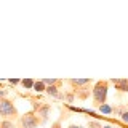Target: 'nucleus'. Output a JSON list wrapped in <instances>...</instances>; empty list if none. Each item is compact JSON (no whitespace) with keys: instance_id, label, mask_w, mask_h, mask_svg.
<instances>
[{"instance_id":"1","label":"nucleus","mask_w":128,"mask_h":128,"mask_svg":"<svg viewBox=\"0 0 128 128\" xmlns=\"http://www.w3.org/2000/svg\"><path fill=\"white\" fill-rule=\"evenodd\" d=\"M107 91H109V82L107 80H98L91 88V96H93V104L96 107L106 104Z\"/></svg>"},{"instance_id":"2","label":"nucleus","mask_w":128,"mask_h":128,"mask_svg":"<svg viewBox=\"0 0 128 128\" xmlns=\"http://www.w3.org/2000/svg\"><path fill=\"white\" fill-rule=\"evenodd\" d=\"M0 115H2L5 120H11L14 122L16 118H19L18 109H16L14 102L8 98H2L0 99Z\"/></svg>"},{"instance_id":"3","label":"nucleus","mask_w":128,"mask_h":128,"mask_svg":"<svg viewBox=\"0 0 128 128\" xmlns=\"http://www.w3.org/2000/svg\"><path fill=\"white\" fill-rule=\"evenodd\" d=\"M18 120H19V126L21 128H37L40 125V122H38V118H37L34 110H29L26 114L19 115Z\"/></svg>"},{"instance_id":"4","label":"nucleus","mask_w":128,"mask_h":128,"mask_svg":"<svg viewBox=\"0 0 128 128\" xmlns=\"http://www.w3.org/2000/svg\"><path fill=\"white\" fill-rule=\"evenodd\" d=\"M50 109H51L50 104L42 102V104H40V107H38L37 110H35V115H37V118H38V122H40V123H45L46 120H48V114H50Z\"/></svg>"},{"instance_id":"5","label":"nucleus","mask_w":128,"mask_h":128,"mask_svg":"<svg viewBox=\"0 0 128 128\" xmlns=\"http://www.w3.org/2000/svg\"><path fill=\"white\" fill-rule=\"evenodd\" d=\"M67 83L72 86V91H74V90H77V88H80V86H85V85L93 83V78H69Z\"/></svg>"},{"instance_id":"6","label":"nucleus","mask_w":128,"mask_h":128,"mask_svg":"<svg viewBox=\"0 0 128 128\" xmlns=\"http://www.w3.org/2000/svg\"><path fill=\"white\" fill-rule=\"evenodd\" d=\"M110 83L115 86V90L122 91V93H128V78H112Z\"/></svg>"},{"instance_id":"7","label":"nucleus","mask_w":128,"mask_h":128,"mask_svg":"<svg viewBox=\"0 0 128 128\" xmlns=\"http://www.w3.org/2000/svg\"><path fill=\"white\" fill-rule=\"evenodd\" d=\"M90 90H91V83L90 85H85V86H80V88H77V90H74V94L77 96L78 99H86L88 96H90Z\"/></svg>"},{"instance_id":"8","label":"nucleus","mask_w":128,"mask_h":128,"mask_svg":"<svg viewBox=\"0 0 128 128\" xmlns=\"http://www.w3.org/2000/svg\"><path fill=\"white\" fill-rule=\"evenodd\" d=\"M45 93L50 94V96H53V98L62 99V94H61V91H59V86H56V85H53V86H46Z\"/></svg>"},{"instance_id":"9","label":"nucleus","mask_w":128,"mask_h":128,"mask_svg":"<svg viewBox=\"0 0 128 128\" xmlns=\"http://www.w3.org/2000/svg\"><path fill=\"white\" fill-rule=\"evenodd\" d=\"M32 90H34V91H37V93H43V91L46 90V86L43 85V82H42V80H37V82L34 83V86H32Z\"/></svg>"},{"instance_id":"10","label":"nucleus","mask_w":128,"mask_h":128,"mask_svg":"<svg viewBox=\"0 0 128 128\" xmlns=\"http://www.w3.org/2000/svg\"><path fill=\"white\" fill-rule=\"evenodd\" d=\"M34 83H35V80H32V78H24V80H21V85L26 88V90H32Z\"/></svg>"},{"instance_id":"11","label":"nucleus","mask_w":128,"mask_h":128,"mask_svg":"<svg viewBox=\"0 0 128 128\" xmlns=\"http://www.w3.org/2000/svg\"><path fill=\"white\" fill-rule=\"evenodd\" d=\"M0 128H14V122L11 120H0Z\"/></svg>"},{"instance_id":"12","label":"nucleus","mask_w":128,"mask_h":128,"mask_svg":"<svg viewBox=\"0 0 128 128\" xmlns=\"http://www.w3.org/2000/svg\"><path fill=\"white\" fill-rule=\"evenodd\" d=\"M62 99H67V102H74V99H75V94H74V91H69V93L62 94Z\"/></svg>"},{"instance_id":"13","label":"nucleus","mask_w":128,"mask_h":128,"mask_svg":"<svg viewBox=\"0 0 128 128\" xmlns=\"http://www.w3.org/2000/svg\"><path fill=\"white\" fill-rule=\"evenodd\" d=\"M88 128H102V125L98 120H90V122H88Z\"/></svg>"},{"instance_id":"14","label":"nucleus","mask_w":128,"mask_h":128,"mask_svg":"<svg viewBox=\"0 0 128 128\" xmlns=\"http://www.w3.org/2000/svg\"><path fill=\"white\" fill-rule=\"evenodd\" d=\"M98 109L101 110V112H106V114H110V112H112V107L107 106V104H102V106H99Z\"/></svg>"},{"instance_id":"15","label":"nucleus","mask_w":128,"mask_h":128,"mask_svg":"<svg viewBox=\"0 0 128 128\" xmlns=\"http://www.w3.org/2000/svg\"><path fill=\"white\" fill-rule=\"evenodd\" d=\"M120 118H122V120H123V122H126V123H128V109H126L125 112H123V114H122V115H120Z\"/></svg>"},{"instance_id":"16","label":"nucleus","mask_w":128,"mask_h":128,"mask_svg":"<svg viewBox=\"0 0 128 128\" xmlns=\"http://www.w3.org/2000/svg\"><path fill=\"white\" fill-rule=\"evenodd\" d=\"M6 94H8V90H0V99L6 98Z\"/></svg>"},{"instance_id":"17","label":"nucleus","mask_w":128,"mask_h":128,"mask_svg":"<svg viewBox=\"0 0 128 128\" xmlns=\"http://www.w3.org/2000/svg\"><path fill=\"white\" fill-rule=\"evenodd\" d=\"M10 83H11V85H18V83H21V80H18V78H13V80H10Z\"/></svg>"},{"instance_id":"18","label":"nucleus","mask_w":128,"mask_h":128,"mask_svg":"<svg viewBox=\"0 0 128 128\" xmlns=\"http://www.w3.org/2000/svg\"><path fill=\"white\" fill-rule=\"evenodd\" d=\"M67 128H83L82 125H75V123H72V125H69Z\"/></svg>"},{"instance_id":"19","label":"nucleus","mask_w":128,"mask_h":128,"mask_svg":"<svg viewBox=\"0 0 128 128\" xmlns=\"http://www.w3.org/2000/svg\"><path fill=\"white\" fill-rule=\"evenodd\" d=\"M126 109H128V106H126Z\"/></svg>"}]
</instances>
